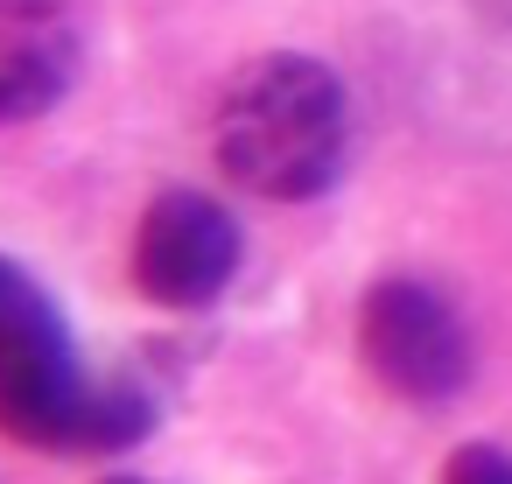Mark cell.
<instances>
[{"mask_svg": "<svg viewBox=\"0 0 512 484\" xmlns=\"http://www.w3.org/2000/svg\"><path fill=\"white\" fill-rule=\"evenodd\" d=\"M225 183L267 204H316L351 169V92L309 50H267L232 71L211 127Z\"/></svg>", "mask_w": 512, "mask_h": 484, "instance_id": "cell-1", "label": "cell"}, {"mask_svg": "<svg viewBox=\"0 0 512 484\" xmlns=\"http://www.w3.org/2000/svg\"><path fill=\"white\" fill-rule=\"evenodd\" d=\"M85 400L92 372L78 358L57 295L15 253H0V435H15L22 449L71 456Z\"/></svg>", "mask_w": 512, "mask_h": 484, "instance_id": "cell-2", "label": "cell"}, {"mask_svg": "<svg viewBox=\"0 0 512 484\" xmlns=\"http://www.w3.org/2000/svg\"><path fill=\"white\" fill-rule=\"evenodd\" d=\"M358 358L407 407H449L477 379V344H470L463 309L442 288L414 281V274H386V281L365 288V302H358Z\"/></svg>", "mask_w": 512, "mask_h": 484, "instance_id": "cell-3", "label": "cell"}, {"mask_svg": "<svg viewBox=\"0 0 512 484\" xmlns=\"http://www.w3.org/2000/svg\"><path fill=\"white\" fill-rule=\"evenodd\" d=\"M246 267V232L232 218V204H218L197 183H169L162 197H148L141 225H134V288L155 309H211Z\"/></svg>", "mask_w": 512, "mask_h": 484, "instance_id": "cell-4", "label": "cell"}, {"mask_svg": "<svg viewBox=\"0 0 512 484\" xmlns=\"http://www.w3.org/2000/svg\"><path fill=\"white\" fill-rule=\"evenodd\" d=\"M85 29L71 0H0V127H29L71 99Z\"/></svg>", "mask_w": 512, "mask_h": 484, "instance_id": "cell-5", "label": "cell"}, {"mask_svg": "<svg viewBox=\"0 0 512 484\" xmlns=\"http://www.w3.org/2000/svg\"><path fill=\"white\" fill-rule=\"evenodd\" d=\"M155 428H162V393L148 379H134V372H106V379H92V400H85L71 456H127Z\"/></svg>", "mask_w": 512, "mask_h": 484, "instance_id": "cell-6", "label": "cell"}, {"mask_svg": "<svg viewBox=\"0 0 512 484\" xmlns=\"http://www.w3.org/2000/svg\"><path fill=\"white\" fill-rule=\"evenodd\" d=\"M435 484H512V449H498V442H456L442 456Z\"/></svg>", "mask_w": 512, "mask_h": 484, "instance_id": "cell-7", "label": "cell"}, {"mask_svg": "<svg viewBox=\"0 0 512 484\" xmlns=\"http://www.w3.org/2000/svg\"><path fill=\"white\" fill-rule=\"evenodd\" d=\"M92 484H155V477H134V470H106V477H92Z\"/></svg>", "mask_w": 512, "mask_h": 484, "instance_id": "cell-8", "label": "cell"}, {"mask_svg": "<svg viewBox=\"0 0 512 484\" xmlns=\"http://www.w3.org/2000/svg\"><path fill=\"white\" fill-rule=\"evenodd\" d=\"M491 15H498V22H512V0H491Z\"/></svg>", "mask_w": 512, "mask_h": 484, "instance_id": "cell-9", "label": "cell"}]
</instances>
